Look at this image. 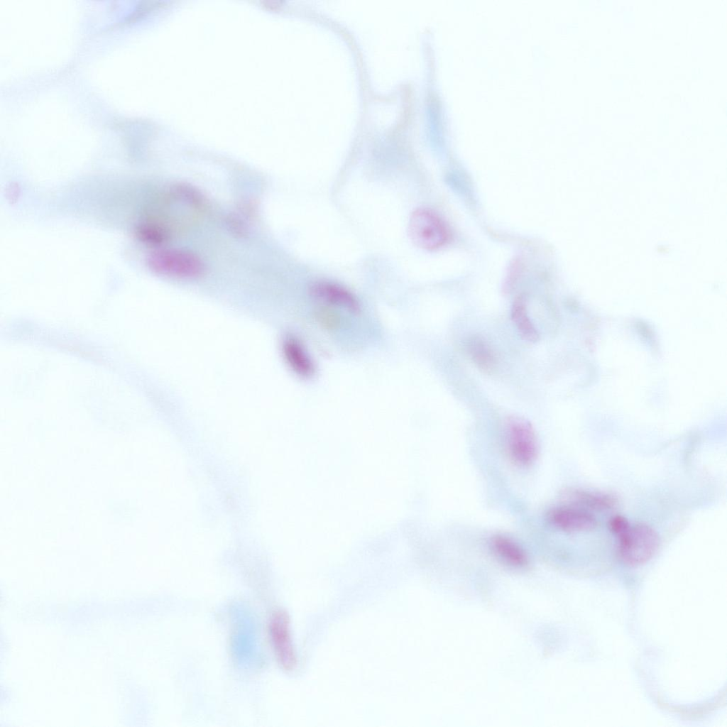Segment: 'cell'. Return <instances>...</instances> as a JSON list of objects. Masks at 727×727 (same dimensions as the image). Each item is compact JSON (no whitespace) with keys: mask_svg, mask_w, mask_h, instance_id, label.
<instances>
[{"mask_svg":"<svg viewBox=\"0 0 727 727\" xmlns=\"http://www.w3.org/2000/svg\"><path fill=\"white\" fill-rule=\"evenodd\" d=\"M618 537L619 556L629 566H638L649 561L660 544L657 532L644 524L630 525Z\"/></svg>","mask_w":727,"mask_h":727,"instance_id":"obj_1","label":"cell"},{"mask_svg":"<svg viewBox=\"0 0 727 727\" xmlns=\"http://www.w3.org/2000/svg\"><path fill=\"white\" fill-rule=\"evenodd\" d=\"M150 268L155 273L180 278H195L205 271L203 261L197 255L181 249H163L148 258Z\"/></svg>","mask_w":727,"mask_h":727,"instance_id":"obj_2","label":"cell"},{"mask_svg":"<svg viewBox=\"0 0 727 727\" xmlns=\"http://www.w3.org/2000/svg\"><path fill=\"white\" fill-rule=\"evenodd\" d=\"M409 236L418 247L436 250L447 244L449 230L441 217L427 208H419L410 215L408 224Z\"/></svg>","mask_w":727,"mask_h":727,"instance_id":"obj_3","label":"cell"},{"mask_svg":"<svg viewBox=\"0 0 727 727\" xmlns=\"http://www.w3.org/2000/svg\"><path fill=\"white\" fill-rule=\"evenodd\" d=\"M506 434L509 454L513 461L520 466H530L538 452L536 435L530 423L523 418L512 417L506 424Z\"/></svg>","mask_w":727,"mask_h":727,"instance_id":"obj_4","label":"cell"},{"mask_svg":"<svg viewBox=\"0 0 727 727\" xmlns=\"http://www.w3.org/2000/svg\"><path fill=\"white\" fill-rule=\"evenodd\" d=\"M270 639L279 664L284 669L291 670L296 665V656L292 643L288 615L276 611L269 625Z\"/></svg>","mask_w":727,"mask_h":727,"instance_id":"obj_5","label":"cell"},{"mask_svg":"<svg viewBox=\"0 0 727 727\" xmlns=\"http://www.w3.org/2000/svg\"><path fill=\"white\" fill-rule=\"evenodd\" d=\"M547 519L555 528L566 532L588 531L596 526L594 516L576 506L554 508L547 513Z\"/></svg>","mask_w":727,"mask_h":727,"instance_id":"obj_6","label":"cell"},{"mask_svg":"<svg viewBox=\"0 0 727 727\" xmlns=\"http://www.w3.org/2000/svg\"><path fill=\"white\" fill-rule=\"evenodd\" d=\"M310 295L316 300L357 312L360 305L354 295L344 287L327 281L314 283L310 288Z\"/></svg>","mask_w":727,"mask_h":727,"instance_id":"obj_7","label":"cell"},{"mask_svg":"<svg viewBox=\"0 0 727 727\" xmlns=\"http://www.w3.org/2000/svg\"><path fill=\"white\" fill-rule=\"evenodd\" d=\"M283 353L290 368L297 375L308 378L314 374V364L297 339L293 337L286 338L283 343Z\"/></svg>","mask_w":727,"mask_h":727,"instance_id":"obj_8","label":"cell"},{"mask_svg":"<svg viewBox=\"0 0 727 727\" xmlns=\"http://www.w3.org/2000/svg\"><path fill=\"white\" fill-rule=\"evenodd\" d=\"M491 545L495 554L507 564L515 567H523L528 564L526 552L511 538L496 535L491 539Z\"/></svg>","mask_w":727,"mask_h":727,"instance_id":"obj_9","label":"cell"},{"mask_svg":"<svg viewBox=\"0 0 727 727\" xmlns=\"http://www.w3.org/2000/svg\"><path fill=\"white\" fill-rule=\"evenodd\" d=\"M465 349L470 359L481 370L491 372L494 369V354L483 338L477 335L469 337L465 342Z\"/></svg>","mask_w":727,"mask_h":727,"instance_id":"obj_10","label":"cell"},{"mask_svg":"<svg viewBox=\"0 0 727 727\" xmlns=\"http://www.w3.org/2000/svg\"><path fill=\"white\" fill-rule=\"evenodd\" d=\"M564 497L576 507L592 509H606L613 506L614 498L607 494L595 493L580 489H572L565 492Z\"/></svg>","mask_w":727,"mask_h":727,"instance_id":"obj_11","label":"cell"},{"mask_svg":"<svg viewBox=\"0 0 727 727\" xmlns=\"http://www.w3.org/2000/svg\"><path fill=\"white\" fill-rule=\"evenodd\" d=\"M511 318L524 340L529 342L539 340V333L528 315L523 297H519L514 301L511 308Z\"/></svg>","mask_w":727,"mask_h":727,"instance_id":"obj_12","label":"cell"},{"mask_svg":"<svg viewBox=\"0 0 727 727\" xmlns=\"http://www.w3.org/2000/svg\"><path fill=\"white\" fill-rule=\"evenodd\" d=\"M141 236L153 244H160L166 239V233L164 229L157 226H146L141 230Z\"/></svg>","mask_w":727,"mask_h":727,"instance_id":"obj_13","label":"cell"},{"mask_svg":"<svg viewBox=\"0 0 727 727\" xmlns=\"http://www.w3.org/2000/svg\"><path fill=\"white\" fill-rule=\"evenodd\" d=\"M609 525L611 530L617 536L624 532L630 525L628 520L621 515L613 517L610 520Z\"/></svg>","mask_w":727,"mask_h":727,"instance_id":"obj_14","label":"cell"}]
</instances>
